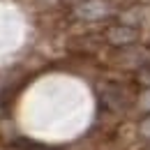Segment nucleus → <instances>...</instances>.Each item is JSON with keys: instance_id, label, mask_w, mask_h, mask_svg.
<instances>
[{"instance_id": "f257e3e1", "label": "nucleus", "mask_w": 150, "mask_h": 150, "mask_svg": "<svg viewBox=\"0 0 150 150\" xmlns=\"http://www.w3.org/2000/svg\"><path fill=\"white\" fill-rule=\"evenodd\" d=\"M106 39L113 46H129L139 39V33L132 25H111L106 30Z\"/></svg>"}, {"instance_id": "f03ea898", "label": "nucleus", "mask_w": 150, "mask_h": 150, "mask_svg": "<svg viewBox=\"0 0 150 150\" xmlns=\"http://www.w3.org/2000/svg\"><path fill=\"white\" fill-rule=\"evenodd\" d=\"M76 14L86 21H97V19H104L109 14V7L104 0H86L76 7Z\"/></svg>"}, {"instance_id": "7ed1b4c3", "label": "nucleus", "mask_w": 150, "mask_h": 150, "mask_svg": "<svg viewBox=\"0 0 150 150\" xmlns=\"http://www.w3.org/2000/svg\"><path fill=\"white\" fill-rule=\"evenodd\" d=\"M150 62V53L146 49H132V51H125L122 56L118 58V65L127 67V69H141Z\"/></svg>"}, {"instance_id": "20e7f679", "label": "nucleus", "mask_w": 150, "mask_h": 150, "mask_svg": "<svg viewBox=\"0 0 150 150\" xmlns=\"http://www.w3.org/2000/svg\"><path fill=\"white\" fill-rule=\"evenodd\" d=\"M139 83L146 86V88H150V65H146V67L139 69Z\"/></svg>"}, {"instance_id": "39448f33", "label": "nucleus", "mask_w": 150, "mask_h": 150, "mask_svg": "<svg viewBox=\"0 0 150 150\" xmlns=\"http://www.w3.org/2000/svg\"><path fill=\"white\" fill-rule=\"evenodd\" d=\"M139 109H143V111L150 113V88H146V90L141 93V97H139Z\"/></svg>"}, {"instance_id": "423d86ee", "label": "nucleus", "mask_w": 150, "mask_h": 150, "mask_svg": "<svg viewBox=\"0 0 150 150\" xmlns=\"http://www.w3.org/2000/svg\"><path fill=\"white\" fill-rule=\"evenodd\" d=\"M139 132H141V136H146V139H150V113L139 122Z\"/></svg>"}, {"instance_id": "0eeeda50", "label": "nucleus", "mask_w": 150, "mask_h": 150, "mask_svg": "<svg viewBox=\"0 0 150 150\" xmlns=\"http://www.w3.org/2000/svg\"><path fill=\"white\" fill-rule=\"evenodd\" d=\"M146 150H150V146H148V148H146Z\"/></svg>"}, {"instance_id": "6e6552de", "label": "nucleus", "mask_w": 150, "mask_h": 150, "mask_svg": "<svg viewBox=\"0 0 150 150\" xmlns=\"http://www.w3.org/2000/svg\"><path fill=\"white\" fill-rule=\"evenodd\" d=\"M0 86H2V81H0Z\"/></svg>"}]
</instances>
